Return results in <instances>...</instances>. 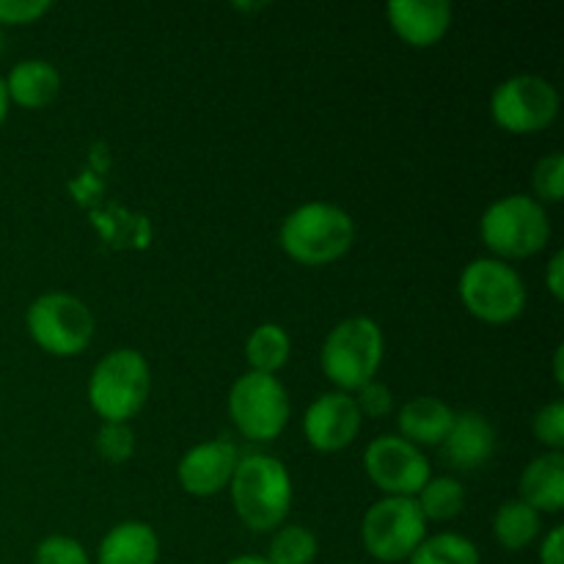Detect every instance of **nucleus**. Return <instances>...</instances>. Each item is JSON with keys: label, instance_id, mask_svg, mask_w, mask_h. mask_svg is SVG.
<instances>
[{"label": "nucleus", "instance_id": "obj_1", "mask_svg": "<svg viewBox=\"0 0 564 564\" xmlns=\"http://www.w3.org/2000/svg\"><path fill=\"white\" fill-rule=\"evenodd\" d=\"M231 505L251 532L281 529L292 507V479L284 463L273 455H246L229 482Z\"/></svg>", "mask_w": 564, "mask_h": 564}, {"label": "nucleus", "instance_id": "obj_2", "mask_svg": "<svg viewBox=\"0 0 564 564\" xmlns=\"http://www.w3.org/2000/svg\"><path fill=\"white\" fill-rule=\"evenodd\" d=\"M356 240L352 218L328 202H308L292 209L281 224V248L306 268H325L345 257Z\"/></svg>", "mask_w": 564, "mask_h": 564}, {"label": "nucleus", "instance_id": "obj_3", "mask_svg": "<svg viewBox=\"0 0 564 564\" xmlns=\"http://www.w3.org/2000/svg\"><path fill=\"white\" fill-rule=\"evenodd\" d=\"M482 242L494 259H529L543 251L551 240V220L543 204L523 193L499 198L482 215Z\"/></svg>", "mask_w": 564, "mask_h": 564}, {"label": "nucleus", "instance_id": "obj_4", "mask_svg": "<svg viewBox=\"0 0 564 564\" xmlns=\"http://www.w3.org/2000/svg\"><path fill=\"white\" fill-rule=\"evenodd\" d=\"M152 375L147 358L138 350H113L94 367L88 380V402L105 422L127 424L147 405Z\"/></svg>", "mask_w": 564, "mask_h": 564}, {"label": "nucleus", "instance_id": "obj_5", "mask_svg": "<svg viewBox=\"0 0 564 564\" xmlns=\"http://www.w3.org/2000/svg\"><path fill=\"white\" fill-rule=\"evenodd\" d=\"M323 372L345 394L372 383L383 364V330L369 317H350L336 325L325 339Z\"/></svg>", "mask_w": 564, "mask_h": 564}, {"label": "nucleus", "instance_id": "obj_6", "mask_svg": "<svg viewBox=\"0 0 564 564\" xmlns=\"http://www.w3.org/2000/svg\"><path fill=\"white\" fill-rule=\"evenodd\" d=\"M460 301L477 319L490 325L512 323L527 308V284L501 259H474L460 275Z\"/></svg>", "mask_w": 564, "mask_h": 564}, {"label": "nucleus", "instance_id": "obj_7", "mask_svg": "<svg viewBox=\"0 0 564 564\" xmlns=\"http://www.w3.org/2000/svg\"><path fill=\"white\" fill-rule=\"evenodd\" d=\"M28 334L44 352L72 358L94 339V314L80 297L66 292H47L28 308Z\"/></svg>", "mask_w": 564, "mask_h": 564}, {"label": "nucleus", "instance_id": "obj_8", "mask_svg": "<svg viewBox=\"0 0 564 564\" xmlns=\"http://www.w3.org/2000/svg\"><path fill=\"white\" fill-rule=\"evenodd\" d=\"M424 538H427V521H424L416 499L386 496L364 516V549L378 562L394 564L411 560Z\"/></svg>", "mask_w": 564, "mask_h": 564}, {"label": "nucleus", "instance_id": "obj_9", "mask_svg": "<svg viewBox=\"0 0 564 564\" xmlns=\"http://www.w3.org/2000/svg\"><path fill=\"white\" fill-rule=\"evenodd\" d=\"M229 416L248 441H275L290 422V397L275 375L246 372L229 391Z\"/></svg>", "mask_w": 564, "mask_h": 564}, {"label": "nucleus", "instance_id": "obj_10", "mask_svg": "<svg viewBox=\"0 0 564 564\" xmlns=\"http://www.w3.org/2000/svg\"><path fill=\"white\" fill-rule=\"evenodd\" d=\"M490 116L512 135H534L560 116V91L538 75H516L496 86Z\"/></svg>", "mask_w": 564, "mask_h": 564}, {"label": "nucleus", "instance_id": "obj_11", "mask_svg": "<svg viewBox=\"0 0 564 564\" xmlns=\"http://www.w3.org/2000/svg\"><path fill=\"white\" fill-rule=\"evenodd\" d=\"M364 468L375 488L383 490L386 496H402V499H416L419 490L433 479L430 460L422 455V449L408 444L400 435L375 438L364 455Z\"/></svg>", "mask_w": 564, "mask_h": 564}, {"label": "nucleus", "instance_id": "obj_12", "mask_svg": "<svg viewBox=\"0 0 564 564\" xmlns=\"http://www.w3.org/2000/svg\"><path fill=\"white\" fill-rule=\"evenodd\" d=\"M361 413H358L356 400L345 391L323 394L308 405L303 416V433L312 449L334 455V452L347 449L358 438L361 430Z\"/></svg>", "mask_w": 564, "mask_h": 564}, {"label": "nucleus", "instance_id": "obj_13", "mask_svg": "<svg viewBox=\"0 0 564 564\" xmlns=\"http://www.w3.org/2000/svg\"><path fill=\"white\" fill-rule=\"evenodd\" d=\"M240 463V452L229 441H207V444L193 446L185 452L176 468V477L185 494L207 499V496L220 494L229 488L235 468Z\"/></svg>", "mask_w": 564, "mask_h": 564}, {"label": "nucleus", "instance_id": "obj_14", "mask_svg": "<svg viewBox=\"0 0 564 564\" xmlns=\"http://www.w3.org/2000/svg\"><path fill=\"white\" fill-rule=\"evenodd\" d=\"M391 28L411 47H433L449 33L452 6L446 0H394L386 6Z\"/></svg>", "mask_w": 564, "mask_h": 564}, {"label": "nucleus", "instance_id": "obj_15", "mask_svg": "<svg viewBox=\"0 0 564 564\" xmlns=\"http://www.w3.org/2000/svg\"><path fill=\"white\" fill-rule=\"evenodd\" d=\"M494 452H496L494 424L477 411L457 413L449 433H446L444 444H441V455H444L446 466L457 468V471H477V468H482L485 463H490Z\"/></svg>", "mask_w": 564, "mask_h": 564}, {"label": "nucleus", "instance_id": "obj_16", "mask_svg": "<svg viewBox=\"0 0 564 564\" xmlns=\"http://www.w3.org/2000/svg\"><path fill=\"white\" fill-rule=\"evenodd\" d=\"M6 94L9 102L20 105L28 110H42L58 97L61 91V75L50 61L42 58H25L9 72L6 77Z\"/></svg>", "mask_w": 564, "mask_h": 564}, {"label": "nucleus", "instance_id": "obj_17", "mask_svg": "<svg viewBox=\"0 0 564 564\" xmlns=\"http://www.w3.org/2000/svg\"><path fill=\"white\" fill-rule=\"evenodd\" d=\"M521 501H527L538 512H562L564 507V455L549 452L540 455L523 468L521 474Z\"/></svg>", "mask_w": 564, "mask_h": 564}, {"label": "nucleus", "instance_id": "obj_18", "mask_svg": "<svg viewBox=\"0 0 564 564\" xmlns=\"http://www.w3.org/2000/svg\"><path fill=\"white\" fill-rule=\"evenodd\" d=\"M158 534L141 521H124L110 529L97 551V564H158Z\"/></svg>", "mask_w": 564, "mask_h": 564}, {"label": "nucleus", "instance_id": "obj_19", "mask_svg": "<svg viewBox=\"0 0 564 564\" xmlns=\"http://www.w3.org/2000/svg\"><path fill=\"white\" fill-rule=\"evenodd\" d=\"M452 422H455V413L438 397H416V400L408 402L400 411V438H405L408 444L419 446H441L444 444L446 433H449Z\"/></svg>", "mask_w": 564, "mask_h": 564}, {"label": "nucleus", "instance_id": "obj_20", "mask_svg": "<svg viewBox=\"0 0 564 564\" xmlns=\"http://www.w3.org/2000/svg\"><path fill=\"white\" fill-rule=\"evenodd\" d=\"M540 527V512L532 510L527 501L510 499L499 507L494 518V538L501 549L507 551H523L538 540Z\"/></svg>", "mask_w": 564, "mask_h": 564}, {"label": "nucleus", "instance_id": "obj_21", "mask_svg": "<svg viewBox=\"0 0 564 564\" xmlns=\"http://www.w3.org/2000/svg\"><path fill=\"white\" fill-rule=\"evenodd\" d=\"M292 341L286 330L275 323L257 325L246 341V358L251 372L275 375L286 361H290Z\"/></svg>", "mask_w": 564, "mask_h": 564}, {"label": "nucleus", "instance_id": "obj_22", "mask_svg": "<svg viewBox=\"0 0 564 564\" xmlns=\"http://www.w3.org/2000/svg\"><path fill=\"white\" fill-rule=\"evenodd\" d=\"M419 510H422L424 521H452L463 512L466 507V490L457 479L452 477H435L419 490V499H416Z\"/></svg>", "mask_w": 564, "mask_h": 564}, {"label": "nucleus", "instance_id": "obj_23", "mask_svg": "<svg viewBox=\"0 0 564 564\" xmlns=\"http://www.w3.org/2000/svg\"><path fill=\"white\" fill-rule=\"evenodd\" d=\"M408 564H482L477 545L463 534H433L413 551Z\"/></svg>", "mask_w": 564, "mask_h": 564}, {"label": "nucleus", "instance_id": "obj_24", "mask_svg": "<svg viewBox=\"0 0 564 564\" xmlns=\"http://www.w3.org/2000/svg\"><path fill=\"white\" fill-rule=\"evenodd\" d=\"M268 564H314L317 560V538L306 527H281L270 540Z\"/></svg>", "mask_w": 564, "mask_h": 564}, {"label": "nucleus", "instance_id": "obj_25", "mask_svg": "<svg viewBox=\"0 0 564 564\" xmlns=\"http://www.w3.org/2000/svg\"><path fill=\"white\" fill-rule=\"evenodd\" d=\"M534 196L540 204H560L564 196V154L551 152L534 165L532 174Z\"/></svg>", "mask_w": 564, "mask_h": 564}, {"label": "nucleus", "instance_id": "obj_26", "mask_svg": "<svg viewBox=\"0 0 564 564\" xmlns=\"http://www.w3.org/2000/svg\"><path fill=\"white\" fill-rule=\"evenodd\" d=\"M97 452L102 460L113 463H127L135 455V433L130 430V424L119 422H105L97 433Z\"/></svg>", "mask_w": 564, "mask_h": 564}, {"label": "nucleus", "instance_id": "obj_27", "mask_svg": "<svg viewBox=\"0 0 564 564\" xmlns=\"http://www.w3.org/2000/svg\"><path fill=\"white\" fill-rule=\"evenodd\" d=\"M33 564H91V562H88L86 549H83L77 540L64 538V534H53V538H44L42 543L36 545Z\"/></svg>", "mask_w": 564, "mask_h": 564}, {"label": "nucleus", "instance_id": "obj_28", "mask_svg": "<svg viewBox=\"0 0 564 564\" xmlns=\"http://www.w3.org/2000/svg\"><path fill=\"white\" fill-rule=\"evenodd\" d=\"M534 438L543 446H549L551 452L564 449V405L562 402H551L543 411H538L534 416Z\"/></svg>", "mask_w": 564, "mask_h": 564}, {"label": "nucleus", "instance_id": "obj_29", "mask_svg": "<svg viewBox=\"0 0 564 564\" xmlns=\"http://www.w3.org/2000/svg\"><path fill=\"white\" fill-rule=\"evenodd\" d=\"M352 400H356L361 419H383L389 416L391 408H394V394H391L389 386L378 383V380H372V383H367L364 389H358V397H352Z\"/></svg>", "mask_w": 564, "mask_h": 564}, {"label": "nucleus", "instance_id": "obj_30", "mask_svg": "<svg viewBox=\"0 0 564 564\" xmlns=\"http://www.w3.org/2000/svg\"><path fill=\"white\" fill-rule=\"evenodd\" d=\"M50 11V0H0V28L31 25Z\"/></svg>", "mask_w": 564, "mask_h": 564}, {"label": "nucleus", "instance_id": "obj_31", "mask_svg": "<svg viewBox=\"0 0 564 564\" xmlns=\"http://www.w3.org/2000/svg\"><path fill=\"white\" fill-rule=\"evenodd\" d=\"M564 529L554 527L549 534H545L543 545H540V564H564Z\"/></svg>", "mask_w": 564, "mask_h": 564}, {"label": "nucleus", "instance_id": "obj_32", "mask_svg": "<svg viewBox=\"0 0 564 564\" xmlns=\"http://www.w3.org/2000/svg\"><path fill=\"white\" fill-rule=\"evenodd\" d=\"M545 284H549L554 301H562L564 297V253L562 251H556L554 257H551L549 270H545Z\"/></svg>", "mask_w": 564, "mask_h": 564}, {"label": "nucleus", "instance_id": "obj_33", "mask_svg": "<svg viewBox=\"0 0 564 564\" xmlns=\"http://www.w3.org/2000/svg\"><path fill=\"white\" fill-rule=\"evenodd\" d=\"M9 94H6V83L3 77H0V124L6 121V116H9Z\"/></svg>", "mask_w": 564, "mask_h": 564}, {"label": "nucleus", "instance_id": "obj_34", "mask_svg": "<svg viewBox=\"0 0 564 564\" xmlns=\"http://www.w3.org/2000/svg\"><path fill=\"white\" fill-rule=\"evenodd\" d=\"M226 564H268V560L264 556H253V554H246V556H235L231 562Z\"/></svg>", "mask_w": 564, "mask_h": 564}, {"label": "nucleus", "instance_id": "obj_35", "mask_svg": "<svg viewBox=\"0 0 564 564\" xmlns=\"http://www.w3.org/2000/svg\"><path fill=\"white\" fill-rule=\"evenodd\" d=\"M562 356H564V347H556V358H554V378H556V383H564V375H562Z\"/></svg>", "mask_w": 564, "mask_h": 564}, {"label": "nucleus", "instance_id": "obj_36", "mask_svg": "<svg viewBox=\"0 0 564 564\" xmlns=\"http://www.w3.org/2000/svg\"><path fill=\"white\" fill-rule=\"evenodd\" d=\"M3 44H6V39H3V28H0V55H3Z\"/></svg>", "mask_w": 564, "mask_h": 564}]
</instances>
